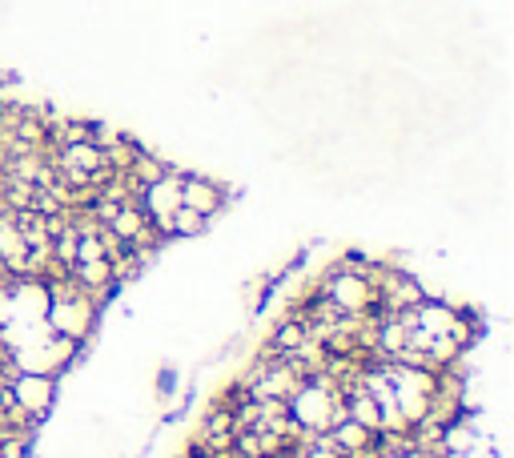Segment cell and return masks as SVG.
Masks as SVG:
<instances>
[{
  "label": "cell",
  "mask_w": 514,
  "mask_h": 458,
  "mask_svg": "<svg viewBox=\"0 0 514 458\" xmlns=\"http://www.w3.org/2000/svg\"><path fill=\"white\" fill-rule=\"evenodd\" d=\"M181 173H185V169L169 165L153 185H145V189L137 193L141 213L149 217V225L157 229L161 238H169V217H173V213H177V205H181Z\"/></svg>",
  "instance_id": "1"
},
{
  "label": "cell",
  "mask_w": 514,
  "mask_h": 458,
  "mask_svg": "<svg viewBox=\"0 0 514 458\" xmlns=\"http://www.w3.org/2000/svg\"><path fill=\"white\" fill-rule=\"evenodd\" d=\"M9 394H13V406H17L33 426H41V422L49 418V410L57 406V378L17 370V374L9 378Z\"/></svg>",
  "instance_id": "2"
},
{
  "label": "cell",
  "mask_w": 514,
  "mask_h": 458,
  "mask_svg": "<svg viewBox=\"0 0 514 458\" xmlns=\"http://www.w3.org/2000/svg\"><path fill=\"white\" fill-rule=\"evenodd\" d=\"M181 205H189L193 213L213 221L225 209V189L205 173H181Z\"/></svg>",
  "instance_id": "3"
},
{
  "label": "cell",
  "mask_w": 514,
  "mask_h": 458,
  "mask_svg": "<svg viewBox=\"0 0 514 458\" xmlns=\"http://www.w3.org/2000/svg\"><path fill=\"white\" fill-rule=\"evenodd\" d=\"M326 434H330V442H334L342 454H354V450H366V446H374V442H378V434H370V430H366V426H358L354 418H338Z\"/></svg>",
  "instance_id": "4"
},
{
  "label": "cell",
  "mask_w": 514,
  "mask_h": 458,
  "mask_svg": "<svg viewBox=\"0 0 514 458\" xmlns=\"http://www.w3.org/2000/svg\"><path fill=\"white\" fill-rule=\"evenodd\" d=\"M205 217L201 213H193L189 205H177V213L169 217V238H197V234H205Z\"/></svg>",
  "instance_id": "5"
},
{
  "label": "cell",
  "mask_w": 514,
  "mask_h": 458,
  "mask_svg": "<svg viewBox=\"0 0 514 458\" xmlns=\"http://www.w3.org/2000/svg\"><path fill=\"white\" fill-rule=\"evenodd\" d=\"M282 458H298V454H282Z\"/></svg>",
  "instance_id": "6"
}]
</instances>
